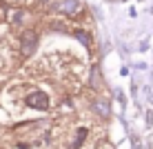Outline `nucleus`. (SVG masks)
<instances>
[{
  "instance_id": "obj_3",
  "label": "nucleus",
  "mask_w": 153,
  "mask_h": 149,
  "mask_svg": "<svg viewBox=\"0 0 153 149\" xmlns=\"http://www.w3.org/2000/svg\"><path fill=\"white\" fill-rule=\"evenodd\" d=\"M78 9H80L78 0H62V2L58 4V11H62V13H76Z\"/></svg>"
},
{
  "instance_id": "obj_4",
  "label": "nucleus",
  "mask_w": 153,
  "mask_h": 149,
  "mask_svg": "<svg viewBox=\"0 0 153 149\" xmlns=\"http://www.w3.org/2000/svg\"><path fill=\"white\" fill-rule=\"evenodd\" d=\"M93 107L98 109L100 116H109V105L104 103V100H93Z\"/></svg>"
},
{
  "instance_id": "obj_5",
  "label": "nucleus",
  "mask_w": 153,
  "mask_h": 149,
  "mask_svg": "<svg viewBox=\"0 0 153 149\" xmlns=\"http://www.w3.org/2000/svg\"><path fill=\"white\" fill-rule=\"evenodd\" d=\"M84 136H87V129H84V127H80V129H78V136H76V140H73V145H71V149H80L82 140H84Z\"/></svg>"
},
{
  "instance_id": "obj_2",
  "label": "nucleus",
  "mask_w": 153,
  "mask_h": 149,
  "mask_svg": "<svg viewBox=\"0 0 153 149\" xmlns=\"http://www.w3.org/2000/svg\"><path fill=\"white\" fill-rule=\"evenodd\" d=\"M36 42H38V34H36V31H25L22 38H20V49H22V54H31Z\"/></svg>"
},
{
  "instance_id": "obj_6",
  "label": "nucleus",
  "mask_w": 153,
  "mask_h": 149,
  "mask_svg": "<svg viewBox=\"0 0 153 149\" xmlns=\"http://www.w3.org/2000/svg\"><path fill=\"white\" fill-rule=\"evenodd\" d=\"M73 34H76V38H80L82 45H89V36L84 34V31H73Z\"/></svg>"
},
{
  "instance_id": "obj_1",
  "label": "nucleus",
  "mask_w": 153,
  "mask_h": 149,
  "mask_svg": "<svg viewBox=\"0 0 153 149\" xmlns=\"http://www.w3.org/2000/svg\"><path fill=\"white\" fill-rule=\"evenodd\" d=\"M25 100H27V105H29L31 109H40V111H45L47 107H49V96L42 94V91H33V94H29Z\"/></svg>"
}]
</instances>
